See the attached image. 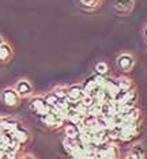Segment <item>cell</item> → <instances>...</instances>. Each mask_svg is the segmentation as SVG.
I'll return each mask as SVG.
<instances>
[{"label": "cell", "instance_id": "obj_16", "mask_svg": "<svg viewBox=\"0 0 147 159\" xmlns=\"http://www.w3.org/2000/svg\"><path fill=\"white\" fill-rule=\"evenodd\" d=\"M95 72L99 75H106L109 72V66H108L105 61H98L95 64Z\"/></svg>", "mask_w": 147, "mask_h": 159}, {"label": "cell", "instance_id": "obj_13", "mask_svg": "<svg viewBox=\"0 0 147 159\" xmlns=\"http://www.w3.org/2000/svg\"><path fill=\"white\" fill-rule=\"evenodd\" d=\"M12 133V136L15 137V139L18 140L19 143H26L27 140H29V133H27V131L25 128H22V126H16L14 131H10Z\"/></svg>", "mask_w": 147, "mask_h": 159}, {"label": "cell", "instance_id": "obj_8", "mask_svg": "<svg viewBox=\"0 0 147 159\" xmlns=\"http://www.w3.org/2000/svg\"><path fill=\"white\" fill-rule=\"evenodd\" d=\"M128 158H132V159H143L146 158V150L143 147L142 143H135L134 146L130 148V152L127 155Z\"/></svg>", "mask_w": 147, "mask_h": 159}, {"label": "cell", "instance_id": "obj_10", "mask_svg": "<svg viewBox=\"0 0 147 159\" xmlns=\"http://www.w3.org/2000/svg\"><path fill=\"white\" fill-rule=\"evenodd\" d=\"M79 125H75L72 122H68V124L64 126V135L66 137H70V139H78L79 137Z\"/></svg>", "mask_w": 147, "mask_h": 159}, {"label": "cell", "instance_id": "obj_20", "mask_svg": "<svg viewBox=\"0 0 147 159\" xmlns=\"http://www.w3.org/2000/svg\"><path fill=\"white\" fill-rule=\"evenodd\" d=\"M143 33H145V37H146V39H147V26L145 27V31H143Z\"/></svg>", "mask_w": 147, "mask_h": 159}, {"label": "cell", "instance_id": "obj_4", "mask_svg": "<svg viewBox=\"0 0 147 159\" xmlns=\"http://www.w3.org/2000/svg\"><path fill=\"white\" fill-rule=\"evenodd\" d=\"M116 66L123 74H130L135 66V57L127 52L120 53L116 59Z\"/></svg>", "mask_w": 147, "mask_h": 159}, {"label": "cell", "instance_id": "obj_5", "mask_svg": "<svg viewBox=\"0 0 147 159\" xmlns=\"http://www.w3.org/2000/svg\"><path fill=\"white\" fill-rule=\"evenodd\" d=\"M112 2V6L119 15H128V14L132 12L135 6L134 0H110Z\"/></svg>", "mask_w": 147, "mask_h": 159}, {"label": "cell", "instance_id": "obj_14", "mask_svg": "<svg viewBox=\"0 0 147 159\" xmlns=\"http://www.w3.org/2000/svg\"><path fill=\"white\" fill-rule=\"evenodd\" d=\"M119 80V87L120 90H134V83L130 78L124 76V78H117Z\"/></svg>", "mask_w": 147, "mask_h": 159}, {"label": "cell", "instance_id": "obj_18", "mask_svg": "<svg viewBox=\"0 0 147 159\" xmlns=\"http://www.w3.org/2000/svg\"><path fill=\"white\" fill-rule=\"evenodd\" d=\"M53 93L56 94L59 98H67V89L66 87H55V90H53Z\"/></svg>", "mask_w": 147, "mask_h": 159}, {"label": "cell", "instance_id": "obj_6", "mask_svg": "<svg viewBox=\"0 0 147 159\" xmlns=\"http://www.w3.org/2000/svg\"><path fill=\"white\" fill-rule=\"evenodd\" d=\"M83 95H85V91H83L82 84H72L70 87H67V99L71 103L80 101L83 98Z\"/></svg>", "mask_w": 147, "mask_h": 159}, {"label": "cell", "instance_id": "obj_11", "mask_svg": "<svg viewBox=\"0 0 147 159\" xmlns=\"http://www.w3.org/2000/svg\"><path fill=\"white\" fill-rule=\"evenodd\" d=\"M82 8L87 10V11H95L102 4V0H78Z\"/></svg>", "mask_w": 147, "mask_h": 159}, {"label": "cell", "instance_id": "obj_2", "mask_svg": "<svg viewBox=\"0 0 147 159\" xmlns=\"http://www.w3.org/2000/svg\"><path fill=\"white\" fill-rule=\"evenodd\" d=\"M0 98H2L4 106L7 107H16L21 103V95L16 93V90L14 87L4 89L0 94Z\"/></svg>", "mask_w": 147, "mask_h": 159}, {"label": "cell", "instance_id": "obj_19", "mask_svg": "<svg viewBox=\"0 0 147 159\" xmlns=\"http://www.w3.org/2000/svg\"><path fill=\"white\" fill-rule=\"evenodd\" d=\"M4 42H6V41H4V39H3V37H2V35H0V46H2L3 44H4Z\"/></svg>", "mask_w": 147, "mask_h": 159}, {"label": "cell", "instance_id": "obj_3", "mask_svg": "<svg viewBox=\"0 0 147 159\" xmlns=\"http://www.w3.org/2000/svg\"><path fill=\"white\" fill-rule=\"evenodd\" d=\"M29 106H30V110L33 111V113L37 114L38 117H41V116L46 114L49 110H51V106L46 103L44 95L33 97V98L30 99V103H29Z\"/></svg>", "mask_w": 147, "mask_h": 159}, {"label": "cell", "instance_id": "obj_12", "mask_svg": "<svg viewBox=\"0 0 147 159\" xmlns=\"http://www.w3.org/2000/svg\"><path fill=\"white\" fill-rule=\"evenodd\" d=\"M12 55H14V52H12V48L10 44L4 42V44L0 46V61H2V63H6V61L11 60Z\"/></svg>", "mask_w": 147, "mask_h": 159}, {"label": "cell", "instance_id": "obj_9", "mask_svg": "<svg viewBox=\"0 0 147 159\" xmlns=\"http://www.w3.org/2000/svg\"><path fill=\"white\" fill-rule=\"evenodd\" d=\"M21 122L15 120V118H0V131L3 132H10L14 131L16 126H19Z\"/></svg>", "mask_w": 147, "mask_h": 159}, {"label": "cell", "instance_id": "obj_17", "mask_svg": "<svg viewBox=\"0 0 147 159\" xmlns=\"http://www.w3.org/2000/svg\"><path fill=\"white\" fill-rule=\"evenodd\" d=\"M80 102L83 103L86 107H90L91 105L95 102V101H94V98H93V95H90V94H85V95H83V98L80 99Z\"/></svg>", "mask_w": 147, "mask_h": 159}, {"label": "cell", "instance_id": "obj_7", "mask_svg": "<svg viewBox=\"0 0 147 159\" xmlns=\"http://www.w3.org/2000/svg\"><path fill=\"white\" fill-rule=\"evenodd\" d=\"M14 89L16 90V93L21 95V98H26V97L31 95V93H33V86H31V83L27 80V79H21V80H18L15 83V86H14Z\"/></svg>", "mask_w": 147, "mask_h": 159}, {"label": "cell", "instance_id": "obj_1", "mask_svg": "<svg viewBox=\"0 0 147 159\" xmlns=\"http://www.w3.org/2000/svg\"><path fill=\"white\" fill-rule=\"evenodd\" d=\"M41 121L51 129H59L62 128L66 122V117L57 110L56 106H51V110L48 111L46 114L41 116Z\"/></svg>", "mask_w": 147, "mask_h": 159}, {"label": "cell", "instance_id": "obj_15", "mask_svg": "<svg viewBox=\"0 0 147 159\" xmlns=\"http://www.w3.org/2000/svg\"><path fill=\"white\" fill-rule=\"evenodd\" d=\"M44 98H45V101H46V103L49 105V106H56L57 103H59V97L56 95L53 91H49V93H46L45 95H44Z\"/></svg>", "mask_w": 147, "mask_h": 159}]
</instances>
